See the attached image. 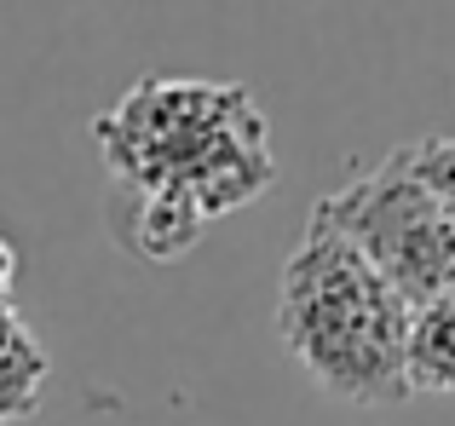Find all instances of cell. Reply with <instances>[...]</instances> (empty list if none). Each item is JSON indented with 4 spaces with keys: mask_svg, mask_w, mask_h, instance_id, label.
Here are the masks:
<instances>
[{
    "mask_svg": "<svg viewBox=\"0 0 455 426\" xmlns=\"http://www.w3.org/2000/svg\"><path fill=\"white\" fill-rule=\"evenodd\" d=\"M41 381H46V351L35 346V335L12 312V300H0V426L35 415Z\"/></svg>",
    "mask_w": 455,
    "mask_h": 426,
    "instance_id": "5",
    "label": "cell"
},
{
    "mask_svg": "<svg viewBox=\"0 0 455 426\" xmlns=\"http://www.w3.org/2000/svg\"><path fill=\"white\" fill-rule=\"evenodd\" d=\"M12 282H18V248H12L6 231H0V300H12Z\"/></svg>",
    "mask_w": 455,
    "mask_h": 426,
    "instance_id": "7",
    "label": "cell"
},
{
    "mask_svg": "<svg viewBox=\"0 0 455 426\" xmlns=\"http://www.w3.org/2000/svg\"><path fill=\"white\" fill-rule=\"evenodd\" d=\"M403 150H410L415 173L427 179V191L438 196V208H444L450 225H455V133H427V138H415V145H403Z\"/></svg>",
    "mask_w": 455,
    "mask_h": 426,
    "instance_id": "6",
    "label": "cell"
},
{
    "mask_svg": "<svg viewBox=\"0 0 455 426\" xmlns=\"http://www.w3.org/2000/svg\"><path fill=\"white\" fill-rule=\"evenodd\" d=\"M311 219H323L334 236L369 259L380 282L398 294L410 312L433 305L455 288V225L415 173L410 150H387L375 168H363L352 185L329 191Z\"/></svg>",
    "mask_w": 455,
    "mask_h": 426,
    "instance_id": "3",
    "label": "cell"
},
{
    "mask_svg": "<svg viewBox=\"0 0 455 426\" xmlns=\"http://www.w3.org/2000/svg\"><path fill=\"white\" fill-rule=\"evenodd\" d=\"M410 392L455 398V288L421 305L410 323Z\"/></svg>",
    "mask_w": 455,
    "mask_h": 426,
    "instance_id": "4",
    "label": "cell"
},
{
    "mask_svg": "<svg viewBox=\"0 0 455 426\" xmlns=\"http://www.w3.org/2000/svg\"><path fill=\"white\" fill-rule=\"evenodd\" d=\"M410 323L415 312L369 271V259L323 219H306L277 277V335L311 386L363 409L415 398Z\"/></svg>",
    "mask_w": 455,
    "mask_h": 426,
    "instance_id": "2",
    "label": "cell"
},
{
    "mask_svg": "<svg viewBox=\"0 0 455 426\" xmlns=\"http://www.w3.org/2000/svg\"><path fill=\"white\" fill-rule=\"evenodd\" d=\"M92 138L127 202L116 236L150 265L185 259L213 219L277 185L266 104L236 81L145 75L92 122Z\"/></svg>",
    "mask_w": 455,
    "mask_h": 426,
    "instance_id": "1",
    "label": "cell"
}]
</instances>
